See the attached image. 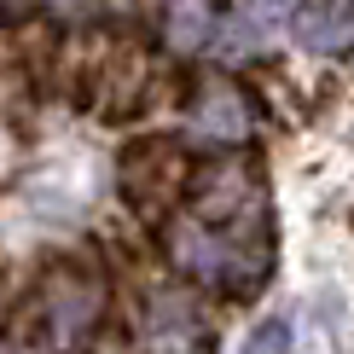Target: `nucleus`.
Wrapping results in <instances>:
<instances>
[{"label": "nucleus", "mask_w": 354, "mask_h": 354, "mask_svg": "<svg viewBox=\"0 0 354 354\" xmlns=\"http://www.w3.org/2000/svg\"><path fill=\"white\" fill-rule=\"evenodd\" d=\"M41 308H47V337L70 348V343H82V337L99 326V314H105V285H99L93 273H82V268H64V273H53Z\"/></svg>", "instance_id": "f257e3e1"}, {"label": "nucleus", "mask_w": 354, "mask_h": 354, "mask_svg": "<svg viewBox=\"0 0 354 354\" xmlns=\"http://www.w3.org/2000/svg\"><path fill=\"white\" fill-rule=\"evenodd\" d=\"M186 128L198 140H209V145H239L250 134V105H244V93L232 82H203L198 87V99H192V111H186Z\"/></svg>", "instance_id": "f03ea898"}, {"label": "nucleus", "mask_w": 354, "mask_h": 354, "mask_svg": "<svg viewBox=\"0 0 354 354\" xmlns=\"http://www.w3.org/2000/svg\"><path fill=\"white\" fill-rule=\"evenodd\" d=\"M221 35L215 29V6L209 0H174L169 6V47L174 53H203Z\"/></svg>", "instance_id": "39448f33"}, {"label": "nucleus", "mask_w": 354, "mask_h": 354, "mask_svg": "<svg viewBox=\"0 0 354 354\" xmlns=\"http://www.w3.org/2000/svg\"><path fill=\"white\" fill-rule=\"evenodd\" d=\"M250 348H290V326L285 319H268V326L250 337Z\"/></svg>", "instance_id": "423d86ee"}, {"label": "nucleus", "mask_w": 354, "mask_h": 354, "mask_svg": "<svg viewBox=\"0 0 354 354\" xmlns=\"http://www.w3.org/2000/svg\"><path fill=\"white\" fill-rule=\"evenodd\" d=\"M145 343L151 348H192V343H203L192 297H180V290H157L151 314H145Z\"/></svg>", "instance_id": "20e7f679"}, {"label": "nucleus", "mask_w": 354, "mask_h": 354, "mask_svg": "<svg viewBox=\"0 0 354 354\" xmlns=\"http://www.w3.org/2000/svg\"><path fill=\"white\" fill-rule=\"evenodd\" d=\"M290 29H297V41L308 53L337 58V53L354 47V0H302Z\"/></svg>", "instance_id": "7ed1b4c3"}]
</instances>
